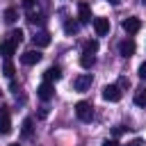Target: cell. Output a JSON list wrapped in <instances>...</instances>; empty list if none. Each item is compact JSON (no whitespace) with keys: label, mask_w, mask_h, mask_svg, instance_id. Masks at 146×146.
<instances>
[{"label":"cell","mask_w":146,"mask_h":146,"mask_svg":"<svg viewBox=\"0 0 146 146\" xmlns=\"http://www.w3.org/2000/svg\"><path fill=\"white\" fill-rule=\"evenodd\" d=\"M141 2H144V5H146V0H141Z\"/></svg>","instance_id":"cell-33"},{"label":"cell","mask_w":146,"mask_h":146,"mask_svg":"<svg viewBox=\"0 0 146 146\" xmlns=\"http://www.w3.org/2000/svg\"><path fill=\"white\" fill-rule=\"evenodd\" d=\"M123 146H144V139H141V137H135L132 141H128V144H123Z\"/></svg>","instance_id":"cell-23"},{"label":"cell","mask_w":146,"mask_h":146,"mask_svg":"<svg viewBox=\"0 0 146 146\" xmlns=\"http://www.w3.org/2000/svg\"><path fill=\"white\" fill-rule=\"evenodd\" d=\"M98 50V41L96 39H89V41H84V46H82V52H87V55H94Z\"/></svg>","instance_id":"cell-15"},{"label":"cell","mask_w":146,"mask_h":146,"mask_svg":"<svg viewBox=\"0 0 146 146\" xmlns=\"http://www.w3.org/2000/svg\"><path fill=\"white\" fill-rule=\"evenodd\" d=\"M103 146H119V144H116L114 139H105V141H103Z\"/></svg>","instance_id":"cell-29"},{"label":"cell","mask_w":146,"mask_h":146,"mask_svg":"<svg viewBox=\"0 0 146 146\" xmlns=\"http://www.w3.org/2000/svg\"><path fill=\"white\" fill-rule=\"evenodd\" d=\"M9 146H18V144H9Z\"/></svg>","instance_id":"cell-32"},{"label":"cell","mask_w":146,"mask_h":146,"mask_svg":"<svg viewBox=\"0 0 146 146\" xmlns=\"http://www.w3.org/2000/svg\"><path fill=\"white\" fill-rule=\"evenodd\" d=\"M9 89H11V91H16V94H18V84H16V82H14V80H11V84H9Z\"/></svg>","instance_id":"cell-30"},{"label":"cell","mask_w":146,"mask_h":146,"mask_svg":"<svg viewBox=\"0 0 146 146\" xmlns=\"http://www.w3.org/2000/svg\"><path fill=\"white\" fill-rule=\"evenodd\" d=\"M78 18H80V23H82V25L94 21V18H91V9H89V5H87V2H80V5H78Z\"/></svg>","instance_id":"cell-9"},{"label":"cell","mask_w":146,"mask_h":146,"mask_svg":"<svg viewBox=\"0 0 146 146\" xmlns=\"http://www.w3.org/2000/svg\"><path fill=\"white\" fill-rule=\"evenodd\" d=\"M128 87H130L128 78H121V80H119V89H128Z\"/></svg>","instance_id":"cell-26"},{"label":"cell","mask_w":146,"mask_h":146,"mask_svg":"<svg viewBox=\"0 0 146 146\" xmlns=\"http://www.w3.org/2000/svg\"><path fill=\"white\" fill-rule=\"evenodd\" d=\"M43 78H46V82H57L62 78V68L59 66H48L46 73H43Z\"/></svg>","instance_id":"cell-11"},{"label":"cell","mask_w":146,"mask_h":146,"mask_svg":"<svg viewBox=\"0 0 146 146\" xmlns=\"http://www.w3.org/2000/svg\"><path fill=\"white\" fill-rule=\"evenodd\" d=\"M21 2H23L25 9H34V5H36V0H21Z\"/></svg>","instance_id":"cell-25"},{"label":"cell","mask_w":146,"mask_h":146,"mask_svg":"<svg viewBox=\"0 0 146 146\" xmlns=\"http://www.w3.org/2000/svg\"><path fill=\"white\" fill-rule=\"evenodd\" d=\"M103 98L110 100V103H119L123 98V91L119 89V84H105L103 87Z\"/></svg>","instance_id":"cell-2"},{"label":"cell","mask_w":146,"mask_h":146,"mask_svg":"<svg viewBox=\"0 0 146 146\" xmlns=\"http://www.w3.org/2000/svg\"><path fill=\"white\" fill-rule=\"evenodd\" d=\"M135 103H137L139 107H146V87H139V89L135 91Z\"/></svg>","instance_id":"cell-13"},{"label":"cell","mask_w":146,"mask_h":146,"mask_svg":"<svg viewBox=\"0 0 146 146\" xmlns=\"http://www.w3.org/2000/svg\"><path fill=\"white\" fill-rule=\"evenodd\" d=\"M123 130H125L123 125H114V135H116V137H119V135H123Z\"/></svg>","instance_id":"cell-27"},{"label":"cell","mask_w":146,"mask_h":146,"mask_svg":"<svg viewBox=\"0 0 146 146\" xmlns=\"http://www.w3.org/2000/svg\"><path fill=\"white\" fill-rule=\"evenodd\" d=\"M135 50H137V46H135V41H132V39H123V41L119 43V55H121V57H125V59H128V57H132V55H135Z\"/></svg>","instance_id":"cell-4"},{"label":"cell","mask_w":146,"mask_h":146,"mask_svg":"<svg viewBox=\"0 0 146 146\" xmlns=\"http://www.w3.org/2000/svg\"><path fill=\"white\" fill-rule=\"evenodd\" d=\"M91 23H94V30H96V34H98V36H105V34L110 32V18L98 16V18H94Z\"/></svg>","instance_id":"cell-5"},{"label":"cell","mask_w":146,"mask_h":146,"mask_svg":"<svg viewBox=\"0 0 146 146\" xmlns=\"http://www.w3.org/2000/svg\"><path fill=\"white\" fill-rule=\"evenodd\" d=\"M2 73H5V75H7L9 80L14 78V73H16V68H14V64H11L9 59H5V66H2Z\"/></svg>","instance_id":"cell-20"},{"label":"cell","mask_w":146,"mask_h":146,"mask_svg":"<svg viewBox=\"0 0 146 146\" xmlns=\"http://www.w3.org/2000/svg\"><path fill=\"white\" fill-rule=\"evenodd\" d=\"M137 73H139V78H141V80H146V62H141V64H139V71H137Z\"/></svg>","instance_id":"cell-24"},{"label":"cell","mask_w":146,"mask_h":146,"mask_svg":"<svg viewBox=\"0 0 146 146\" xmlns=\"http://www.w3.org/2000/svg\"><path fill=\"white\" fill-rule=\"evenodd\" d=\"M78 27H80V25H78V23H73V21H66V23H64V32H66V34H75V32H78Z\"/></svg>","instance_id":"cell-22"},{"label":"cell","mask_w":146,"mask_h":146,"mask_svg":"<svg viewBox=\"0 0 146 146\" xmlns=\"http://www.w3.org/2000/svg\"><path fill=\"white\" fill-rule=\"evenodd\" d=\"M32 125H34V121H32V119H25V121H23V128H21L23 137H32V130H34Z\"/></svg>","instance_id":"cell-18"},{"label":"cell","mask_w":146,"mask_h":146,"mask_svg":"<svg viewBox=\"0 0 146 146\" xmlns=\"http://www.w3.org/2000/svg\"><path fill=\"white\" fill-rule=\"evenodd\" d=\"M36 96H39L41 100H50V98L55 96V84H52V82H43V84H39Z\"/></svg>","instance_id":"cell-6"},{"label":"cell","mask_w":146,"mask_h":146,"mask_svg":"<svg viewBox=\"0 0 146 146\" xmlns=\"http://www.w3.org/2000/svg\"><path fill=\"white\" fill-rule=\"evenodd\" d=\"M91 82H94L91 73H82V75H78V78L73 80V89H75V91H87V89L91 87Z\"/></svg>","instance_id":"cell-3"},{"label":"cell","mask_w":146,"mask_h":146,"mask_svg":"<svg viewBox=\"0 0 146 146\" xmlns=\"http://www.w3.org/2000/svg\"><path fill=\"white\" fill-rule=\"evenodd\" d=\"M39 116L46 119V116H48V107H41V110H39Z\"/></svg>","instance_id":"cell-28"},{"label":"cell","mask_w":146,"mask_h":146,"mask_svg":"<svg viewBox=\"0 0 146 146\" xmlns=\"http://www.w3.org/2000/svg\"><path fill=\"white\" fill-rule=\"evenodd\" d=\"M27 21H30L32 25H36V23L41 25V23H43V14H34V11H30V14H27Z\"/></svg>","instance_id":"cell-21"},{"label":"cell","mask_w":146,"mask_h":146,"mask_svg":"<svg viewBox=\"0 0 146 146\" xmlns=\"http://www.w3.org/2000/svg\"><path fill=\"white\" fill-rule=\"evenodd\" d=\"M11 132V121H9V116H5V119H0V135H9Z\"/></svg>","instance_id":"cell-19"},{"label":"cell","mask_w":146,"mask_h":146,"mask_svg":"<svg viewBox=\"0 0 146 146\" xmlns=\"http://www.w3.org/2000/svg\"><path fill=\"white\" fill-rule=\"evenodd\" d=\"M32 41H34L36 48H46V46H50V32L41 30V32H36V34L32 36Z\"/></svg>","instance_id":"cell-10"},{"label":"cell","mask_w":146,"mask_h":146,"mask_svg":"<svg viewBox=\"0 0 146 146\" xmlns=\"http://www.w3.org/2000/svg\"><path fill=\"white\" fill-rule=\"evenodd\" d=\"M14 52H16V46H14L9 39H7V41H0V55H2L5 59H9Z\"/></svg>","instance_id":"cell-12"},{"label":"cell","mask_w":146,"mask_h":146,"mask_svg":"<svg viewBox=\"0 0 146 146\" xmlns=\"http://www.w3.org/2000/svg\"><path fill=\"white\" fill-rule=\"evenodd\" d=\"M75 116H78L80 121L89 123V121L94 119V107H91V103H87V100H80V103H75Z\"/></svg>","instance_id":"cell-1"},{"label":"cell","mask_w":146,"mask_h":146,"mask_svg":"<svg viewBox=\"0 0 146 146\" xmlns=\"http://www.w3.org/2000/svg\"><path fill=\"white\" fill-rule=\"evenodd\" d=\"M16 21H18L16 7H7V9H5V23H16Z\"/></svg>","instance_id":"cell-14"},{"label":"cell","mask_w":146,"mask_h":146,"mask_svg":"<svg viewBox=\"0 0 146 146\" xmlns=\"http://www.w3.org/2000/svg\"><path fill=\"white\" fill-rule=\"evenodd\" d=\"M94 64H96V57H94V55L82 52V57H80V66H82V68H91Z\"/></svg>","instance_id":"cell-16"},{"label":"cell","mask_w":146,"mask_h":146,"mask_svg":"<svg viewBox=\"0 0 146 146\" xmlns=\"http://www.w3.org/2000/svg\"><path fill=\"white\" fill-rule=\"evenodd\" d=\"M123 30H125L128 34H137V32L141 30V21H139L137 16H130V18L123 21Z\"/></svg>","instance_id":"cell-7"},{"label":"cell","mask_w":146,"mask_h":146,"mask_svg":"<svg viewBox=\"0 0 146 146\" xmlns=\"http://www.w3.org/2000/svg\"><path fill=\"white\" fill-rule=\"evenodd\" d=\"M107 2H110V5H119L121 0H107Z\"/></svg>","instance_id":"cell-31"},{"label":"cell","mask_w":146,"mask_h":146,"mask_svg":"<svg viewBox=\"0 0 146 146\" xmlns=\"http://www.w3.org/2000/svg\"><path fill=\"white\" fill-rule=\"evenodd\" d=\"M21 62H23L25 66H34V64L41 62V52H39V50H27V52L21 55Z\"/></svg>","instance_id":"cell-8"},{"label":"cell","mask_w":146,"mask_h":146,"mask_svg":"<svg viewBox=\"0 0 146 146\" xmlns=\"http://www.w3.org/2000/svg\"><path fill=\"white\" fill-rule=\"evenodd\" d=\"M23 36H25L23 30H11V32H9V41H11L14 46H18V43L23 41Z\"/></svg>","instance_id":"cell-17"}]
</instances>
